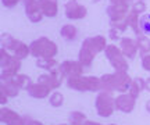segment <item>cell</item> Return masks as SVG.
<instances>
[{"label":"cell","mask_w":150,"mask_h":125,"mask_svg":"<svg viewBox=\"0 0 150 125\" xmlns=\"http://www.w3.org/2000/svg\"><path fill=\"white\" fill-rule=\"evenodd\" d=\"M102 90L104 92H120L127 93L134 79H131L127 71H115L112 74H104L100 76Z\"/></svg>","instance_id":"obj_1"},{"label":"cell","mask_w":150,"mask_h":125,"mask_svg":"<svg viewBox=\"0 0 150 125\" xmlns=\"http://www.w3.org/2000/svg\"><path fill=\"white\" fill-rule=\"evenodd\" d=\"M67 86L76 90V92H100L102 90V81L95 75L83 76L76 75L67 78Z\"/></svg>","instance_id":"obj_2"},{"label":"cell","mask_w":150,"mask_h":125,"mask_svg":"<svg viewBox=\"0 0 150 125\" xmlns=\"http://www.w3.org/2000/svg\"><path fill=\"white\" fill-rule=\"evenodd\" d=\"M31 56L35 59H54V56L59 53V47L53 40H50L46 36L35 39L29 44Z\"/></svg>","instance_id":"obj_3"},{"label":"cell","mask_w":150,"mask_h":125,"mask_svg":"<svg viewBox=\"0 0 150 125\" xmlns=\"http://www.w3.org/2000/svg\"><path fill=\"white\" fill-rule=\"evenodd\" d=\"M95 107H96L97 114L102 118H108L110 115H112L114 110H115V99L112 97L110 92L100 90V92H97Z\"/></svg>","instance_id":"obj_4"},{"label":"cell","mask_w":150,"mask_h":125,"mask_svg":"<svg viewBox=\"0 0 150 125\" xmlns=\"http://www.w3.org/2000/svg\"><path fill=\"white\" fill-rule=\"evenodd\" d=\"M104 54H106L108 63L111 64V67L115 71H127L128 72V60H127V57L124 56L120 47H117L115 44H107V47L104 50Z\"/></svg>","instance_id":"obj_5"},{"label":"cell","mask_w":150,"mask_h":125,"mask_svg":"<svg viewBox=\"0 0 150 125\" xmlns=\"http://www.w3.org/2000/svg\"><path fill=\"white\" fill-rule=\"evenodd\" d=\"M88 16V10L85 6L79 4L76 0H68L65 3V17L68 20H83Z\"/></svg>","instance_id":"obj_6"},{"label":"cell","mask_w":150,"mask_h":125,"mask_svg":"<svg viewBox=\"0 0 150 125\" xmlns=\"http://www.w3.org/2000/svg\"><path fill=\"white\" fill-rule=\"evenodd\" d=\"M0 121L6 125H25L27 124V118L21 117L17 114L14 110L8 109V107H1L0 110Z\"/></svg>","instance_id":"obj_7"},{"label":"cell","mask_w":150,"mask_h":125,"mask_svg":"<svg viewBox=\"0 0 150 125\" xmlns=\"http://www.w3.org/2000/svg\"><path fill=\"white\" fill-rule=\"evenodd\" d=\"M59 68H60V71L64 74L65 78H70V76L82 75L85 67L81 64L78 60H65V61H63V63H60Z\"/></svg>","instance_id":"obj_8"},{"label":"cell","mask_w":150,"mask_h":125,"mask_svg":"<svg viewBox=\"0 0 150 125\" xmlns=\"http://www.w3.org/2000/svg\"><path fill=\"white\" fill-rule=\"evenodd\" d=\"M135 104H136V99L134 96H131L128 92L121 93L118 97H115V109L121 113H125V114H129L134 111Z\"/></svg>","instance_id":"obj_9"},{"label":"cell","mask_w":150,"mask_h":125,"mask_svg":"<svg viewBox=\"0 0 150 125\" xmlns=\"http://www.w3.org/2000/svg\"><path fill=\"white\" fill-rule=\"evenodd\" d=\"M82 46L89 49L92 53H100V52H104L106 47H107V40L103 35H96V36H92V38H86L83 42H82Z\"/></svg>","instance_id":"obj_10"},{"label":"cell","mask_w":150,"mask_h":125,"mask_svg":"<svg viewBox=\"0 0 150 125\" xmlns=\"http://www.w3.org/2000/svg\"><path fill=\"white\" fill-rule=\"evenodd\" d=\"M25 3V14H27L28 20L33 24L42 21L43 16L40 6H39V0H31V1H24Z\"/></svg>","instance_id":"obj_11"},{"label":"cell","mask_w":150,"mask_h":125,"mask_svg":"<svg viewBox=\"0 0 150 125\" xmlns=\"http://www.w3.org/2000/svg\"><path fill=\"white\" fill-rule=\"evenodd\" d=\"M120 49H121V52L124 53V56H125L127 59H131V60H134L135 56L139 53L136 40L128 38V36L121 38V40H120Z\"/></svg>","instance_id":"obj_12"},{"label":"cell","mask_w":150,"mask_h":125,"mask_svg":"<svg viewBox=\"0 0 150 125\" xmlns=\"http://www.w3.org/2000/svg\"><path fill=\"white\" fill-rule=\"evenodd\" d=\"M106 11H107V16L110 18V21H121V20L127 18V16L129 13V7L120 6V4H110Z\"/></svg>","instance_id":"obj_13"},{"label":"cell","mask_w":150,"mask_h":125,"mask_svg":"<svg viewBox=\"0 0 150 125\" xmlns=\"http://www.w3.org/2000/svg\"><path fill=\"white\" fill-rule=\"evenodd\" d=\"M50 88H47L46 85H43V83H32L31 86L28 88V95L33 99H45V97H49L52 93H50Z\"/></svg>","instance_id":"obj_14"},{"label":"cell","mask_w":150,"mask_h":125,"mask_svg":"<svg viewBox=\"0 0 150 125\" xmlns=\"http://www.w3.org/2000/svg\"><path fill=\"white\" fill-rule=\"evenodd\" d=\"M39 6L43 16L47 18H53L59 13V3L57 0H39Z\"/></svg>","instance_id":"obj_15"},{"label":"cell","mask_w":150,"mask_h":125,"mask_svg":"<svg viewBox=\"0 0 150 125\" xmlns=\"http://www.w3.org/2000/svg\"><path fill=\"white\" fill-rule=\"evenodd\" d=\"M7 81H11L14 85H16L20 90L21 89H25V90H28V88L32 85V81H31V78L27 75V74H17L16 76H13L11 79H7Z\"/></svg>","instance_id":"obj_16"},{"label":"cell","mask_w":150,"mask_h":125,"mask_svg":"<svg viewBox=\"0 0 150 125\" xmlns=\"http://www.w3.org/2000/svg\"><path fill=\"white\" fill-rule=\"evenodd\" d=\"M95 56H96L95 53H92L89 49H86V47L82 46L79 49V53H78V61H79L83 67L89 68L92 65V63H93V60H95Z\"/></svg>","instance_id":"obj_17"},{"label":"cell","mask_w":150,"mask_h":125,"mask_svg":"<svg viewBox=\"0 0 150 125\" xmlns=\"http://www.w3.org/2000/svg\"><path fill=\"white\" fill-rule=\"evenodd\" d=\"M142 90H146V81L142 78H135L131 83V86H129L128 93L131 96H134L135 99H138Z\"/></svg>","instance_id":"obj_18"},{"label":"cell","mask_w":150,"mask_h":125,"mask_svg":"<svg viewBox=\"0 0 150 125\" xmlns=\"http://www.w3.org/2000/svg\"><path fill=\"white\" fill-rule=\"evenodd\" d=\"M136 44H138V50H139L140 56H145L150 53V38L146 36L145 33L136 35Z\"/></svg>","instance_id":"obj_19"},{"label":"cell","mask_w":150,"mask_h":125,"mask_svg":"<svg viewBox=\"0 0 150 125\" xmlns=\"http://www.w3.org/2000/svg\"><path fill=\"white\" fill-rule=\"evenodd\" d=\"M127 21H128V25L131 27V29H132L136 35H142V31H140V27H139V21H140L139 14H136L135 11L129 10L128 16H127Z\"/></svg>","instance_id":"obj_20"},{"label":"cell","mask_w":150,"mask_h":125,"mask_svg":"<svg viewBox=\"0 0 150 125\" xmlns=\"http://www.w3.org/2000/svg\"><path fill=\"white\" fill-rule=\"evenodd\" d=\"M60 35H61V38L65 39V40H74V39H76V36H78V29H76V27L72 25V24H67L64 27H61Z\"/></svg>","instance_id":"obj_21"},{"label":"cell","mask_w":150,"mask_h":125,"mask_svg":"<svg viewBox=\"0 0 150 125\" xmlns=\"http://www.w3.org/2000/svg\"><path fill=\"white\" fill-rule=\"evenodd\" d=\"M13 53L16 57H18L20 60H24V59H27L28 56L31 54V49H29V44L24 43L21 40H18L16 44V47L13 50Z\"/></svg>","instance_id":"obj_22"},{"label":"cell","mask_w":150,"mask_h":125,"mask_svg":"<svg viewBox=\"0 0 150 125\" xmlns=\"http://www.w3.org/2000/svg\"><path fill=\"white\" fill-rule=\"evenodd\" d=\"M36 67L50 72L59 67V63L56 61V59H36Z\"/></svg>","instance_id":"obj_23"},{"label":"cell","mask_w":150,"mask_h":125,"mask_svg":"<svg viewBox=\"0 0 150 125\" xmlns=\"http://www.w3.org/2000/svg\"><path fill=\"white\" fill-rule=\"evenodd\" d=\"M49 74H50V79H52V89H57V88L61 86L63 79H64V74L60 71L59 67L56 70L50 71Z\"/></svg>","instance_id":"obj_24"},{"label":"cell","mask_w":150,"mask_h":125,"mask_svg":"<svg viewBox=\"0 0 150 125\" xmlns=\"http://www.w3.org/2000/svg\"><path fill=\"white\" fill-rule=\"evenodd\" d=\"M0 89H3V90L8 95V97H17L18 93H20V89H18L11 81H1Z\"/></svg>","instance_id":"obj_25"},{"label":"cell","mask_w":150,"mask_h":125,"mask_svg":"<svg viewBox=\"0 0 150 125\" xmlns=\"http://www.w3.org/2000/svg\"><path fill=\"white\" fill-rule=\"evenodd\" d=\"M17 42H18V40L13 38L10 33H6V32L1 33V47H3V49H7L8 52H13L14 47H16Z\"/></svg>","instance_id":"obj_26"},{"label":"cell","mask_w":150,"mask_h":125,"mask_svg":"<svg viewBox=\"0 0 150 125\" xmlns=\"http://www.w3.org/2000/svg\"><path fill=\"white\" fill-rule=\"evenodd\" d=\"M86 121V115L81 111H72L70 114V125H83Z\"/></svg>","instance_id":"obj_27"},{"label":"cell","mask_w":150,"mask_h":125,"mask_svg":"<svg viewBox=\"0 0 150 125\" xmlns=\"http://www.w3.org/2000/svg\"><path fill=\"white\" fill-rule=\"evenodd\" d=\"M49 103L52 107L57 109V107H61L64 104V96L60 92H53L50 96H49Z\"/></svg>","instance_id":"obj_28"},{"label":"cell","mask_w":150,"mask_h":125,"mask_svg":"<svg viewBox=\"0 0 150 125\" xmlns=\"http://www.w3.org/2000/svg\"><path fill=\"white\" fill-rule=\"evenodd\" d=\"M139 27L142 33H150V14H143L140 16Z\"/></svg>","instance_id":"obj_29"},{"label":"cell","mask_w":150,"mask_h":125,"mask_svg":"<svg viewBox=\"0 0 150 125\" xmlns=\"http://www.w3.org/2000/svg\"><path fill=\"white\" fill-rule=\"evenodd\" d=\"M131 10L135 11L136 14H139V16H143L145 14V11L147 10V6H146L145 1H135L132 7H131Z\"/></svg>","instance_id":"obj_30"},{"label":"cell","mask_w":150,"mask_h":125,"mask_svg":"<svg viewBox=\"0 0 150 125\" xmlns=\"http://www.w3.org/2000/svg\"><path fill=\"white\" fill-rule=\"evenodd\" d=\"M110 25L114 27V28H118V29H120V31H122V32L129 27L127 18H125V20H121V21H110Z\"/></svg>","instance_id":"obj_31"},{"label":"cell","mask_w":150,"mask_h":125,"mask_svg":"<svg viewBox=\"0 0 150 125\" xmlns=\"http://www.w3.org/2000/svg\"><path fill=\"white\" fill-rule=\"evenodd\" d=\"M38 82L39 83H43L47 88L52 89V79H50V74H42V75L38 76Z\"/></svg>","instance_id":"obj_32"},{"label":"cell","mask_w":150,"mask_h":125,"mask_svg":"<svg viewBox=\"0 0 150 125\" xmlns=\"http://www.w3.org/2000/svg\"><path fill=\"white\" fill-rule=\"evenodd\" d=\"M121 33H122V31H120L118 28L111 27V28H110V32H108V35H110V38H111L112 40H121Z\"/></svg>","instance_id":"obj_33"},{"label":"cell","mask_w":150,"mask_h":125,"mask_svg":"<svg viewBox=\"0 0 150 125\" xmlns=\"http://www.w3.org/2000/svg\"><path fill=\"white\" fill-rule=\"evenodd\" d=\"M20 1H21V0H1V4H3V7H6V8H13V7H16Z\"/></svg>","instance_id":"obj_34"},{"label":"cell","mask_w":150,"mask_h":125,"mask_svg":"<svg viewBox=\"0 0 150 125\" xmlns=\"http://www.w3.org/2000/svg\"><path fill=\"white\" fill-rule=\"evenodd\" d=\"M142 67H143L146 71L150 72V53L149 54L142 56Z\"/></svg>","instance_id":"obj_35"},{"label":"cell","mask_w":150,"mask_h":125,"mask_svg":"<svg viewBox=\"0 0 150 125\" xmlns=\"http://www.w3.org/2000/svg\"><path fill=\"white\" fill-rule=\"evenodd\" d=\"M111 4H120V6H125L131 8V4H134V0H110Z\"/></svg>","instance_id":"obj_36"},{"label":"cell","mask_w":150,"mask_h":125,"mask_svg":"<svg viewBox=\"0 0 150 125\" xmlns=\"http://www.w3.org/2000/svg\"><path fill=\"white\" fill-rule=\"evenodd\" d=\"M8 99H10V97H8V95H7V93L3 90V89H0V103H1V104H6Z\"/></svg>","instance_id":"obj_37"},{"label":"cell","mask_w":150,"mask_h":125,"mask_svg":"<svg viewBox=\"0 0 150 125\" xmlns=\"http://www.w3.org/2000/svg\"><path fill=\"white\" fill-rule=\"evenodd\" d=\"M25 125H43L40 121H36V120H29V118H27V124Z\"/></svg>","instance_id":"obj_38"},{"label":"cell","mask_w":150,"mask_h":125,"mask_svg":"<svg viewBox=\"0 0 150 125\" xmlns=\"http://www.w3.org/2000/svg\"><path fill=\"white\" fill-rule=\"evenodd\" d=\"M83 125H102V124H99V122H96V121H91V120H88Z\"/></svg>","instance_id":"obj_39"},{"label":"cell","mask_w":150,"mask_h":125,"mask_svg":"<svg viewBox=\"0 0 150 125\" xmlns=\"http://www.w3.org/2000/svg\"><path fill=\"white\" fill-rule=\"evenodd\" d=\"M146 90L150 92V78L149 79H146Z\"/></svg>","instance_id":"obj_40"},{"label":"cell","mask_w":150,"mask_h":125,"mask_svg":"<svg viewBox=\"0 0 150 125\" xmlns=\"http://www.w3.org/2000/svg\"><path fill=\"white\" fill-rule=\"evenodd\" d=\"M146 110L149 111V114H150V100L147 102V103H146Z\"/></svg>","instance_id":"obj_41"},{"label":"cell","mask_w":150,"mask_h":125,"mask_svg":"<svg viewBox=\"0 0 150 125\" xmlns=\"http://www.w3.org/2000/svg\"><path fill=\"white\" fill-rule=\"evenodd\" d=\"M135 1H145V0H134V3Z\"/></svg>","instance_id":"obj_42"},{"label":"cell","mask_w":150,"mask_h":125,"mask_svg":"<svg viewBox=\"0 0 150 125\" xmlns=\"http://www.w3.org/2000/svg\"><path fill=\"white\" fill-rule=\"evenodd\" d=\"M59 125H68V124H59Z\"/></svg>","instance_id":"obj_43"},{"label":"cell","mask_w":150,"mask_h":125,"mask_svg":"<svg viewBox=\"0 0 150 125\" xmlns=\"http://www.w3.org/2000/svg\"><path fill=\"white\" fill-rule=\"evenodd\" d=\"M24 1H31V0H24Z\"/></svg>","instance_id":"obj_44"},{"label":"cell","mask_w":150,"mask_h":125,"mask_svg":"<svg viewBox=\"0 0 150 125\" xmlns=\"http://www.w3.org/2000/svg\"><path fill=\"white\" fill-rule=\"evenodd\" d=\"M108 125H115V124H108Z\"/></svg>","instance_id":"obj_45"}]
</instances>
